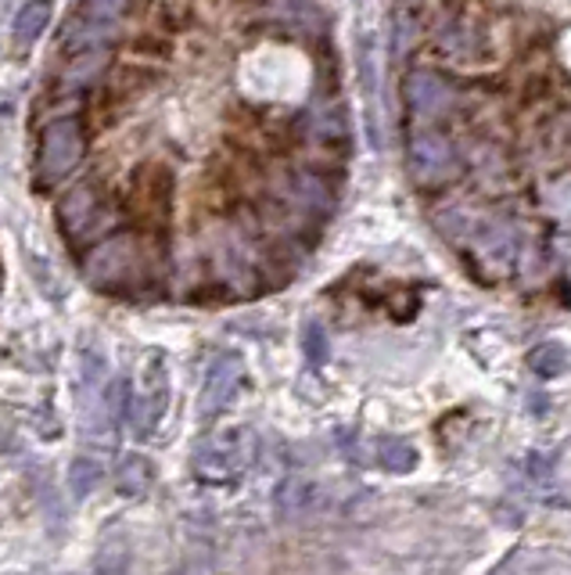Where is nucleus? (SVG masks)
Segmentation results:
<instances>
[{"mask_svg": "<svg viewBox=\"0 0 571 575\" xmlns=\"http://www.w3.org/2000/svg\"><path fill=\"white\" fill-rule=\"evenodd\" d=\"M163 277V244L144 230H116L83 255V280L105 296H133Z\"/></svg>", "mask_w": 571, "mask_h": 575, "instance_id": "obj_1", "label": "nucleus"}, {"mask_svg": "<svg viewBox=\"0 0 571 575\" xmlns=\"http://www.w3.org/2000/svg\"><path fill=\"white\" fill-rule=\"evenodd\" d=\"M83 155H86V127L80 116H61L55 122H47L40 130V148H36L33 183L40 191L58 188L69 173H76Z\"/></svg>", "mask_w": 571, "mask_h": 575, "instance_id": "obj_2", "label": "nucleus"}, {"mask_svg": "<svg viewBox=\"0 0 571 575\" xmlns=\"http://www.w3.org/2000/svg\"><path fill=\"white\" fill-rule=\"evenodd\" d=\"M108 219H111V205L94 180L76 183V188L66 191V199L58 202V227L72 244L91 241L94 230L108 227Z\"/></svg>", "mask_w": 571, "mask_h": 575, "instance_id": "obj_3", "label": "nucleus"}, {"mask_svg": "<svg viewBox=\"0 0 571 575\" xmlns=\"http://www.w3.org/2000/svg\"><path fill=\"white\" fill-rule=\"evenodd\" d=\"M252 460V432L245 428H227V432H216L209 443L198 450V475L209 482H230L248 468Z\"/></svg>", "mask_w": 571, "mask_h": 575, "instance_id": "obj_4", "label": "nucleus"}, {"mask_svg": "<svg viewBox=\"0 0 571 575\" xmlns=\"http://www.w3.org/2000/svg\"><path fill=\"white\" fill-rule=\"evenodd\" d=\"M409 169L420 183H445L461 173V158L439 133H420L409 141Z\"/></svg>", "mask_w": 571, "mask_h": 575, "instance_id": "obj_5", "label": "nucleus"}, {"mask_svg": "<svg viewBox=\"0 0 571 575\" xmlns=\"http://www.w3.org/2000/svg\"><path fill=\"white\" fill-rule=\"evenodd\" d=\"M169 407V382H166V371L155 363V371L147 367V388L141 396L130 399V424L136 439H147L163 421V414Z\"/></svg>", "mask_w": 571, "mask_h": 575, "instance_id": "obj_6", "label": "nucleus"}, {"mask_svg": "<svg viewBox=\"0 0 571 575\" xmlns=\"http://www.w3.org/2000/svg\"><path fill=\"white\" fill-rule=\"evenodd\" d=\"M241 374H245V363L238 352H223V357L213 360L205 374V388H202V414H219L227 403L234 399L241 385Z\"/></svg>", "mask_w": 571, "mask_h": 575, "instance_id": "obj_7", "label": "nucleus"}, {"mask_svg": "<svg viewBox=\"0 0 571 575\" xmlns=\"http://www.w3.org/2000/svg\"><path fill=\"white\" fill-rule=\"evenodd\" d=\"M403 97L417 116H439L450 105V87L431 76V72H409L403 83Z\"/></svg>", "mask_w": 571, "mask_h": 575, "instance_id": "obj_8", "label": "nucleus"}, {"mask_svg": "<svg viewBox=\"0 0 571 575\" xmlns=\"http://www.w3.org/2000/svg\"><path fill=\"white\" fill-rule=\"evenodd\" d=\"M51 19H55V0H26L19 8L15 22H11V40H15L19 51L36 47V40L51 26Z\"/></svg>", "mask_w": 571, "mask_h": 575, "instance_id": "obj_9", "label": "nucleus"}, {"mask_svg": "<svg viewBox=\"0 0 571 575\" xmlns=\"http://www.w3.org/2000/svg\"><path fill=\"white\" fill-rule=\"evenodd\" d=\"M111 47H91V51H80V55H69V65L61 69V87L66 91H80V87H91L94 80H102L108 65H111Z\"/></svg>", "mask_w": 571, "mask_h": 575, "instance_id": "obj_10", "label": "nucleus"}, {"mask_svg": "<svg viewBox=\"0 0 571 575\" xmlns=\"http://www.w3.org/2000/svg\"><path fill=\"white\" fill-rule=\"evenodd\" d=\"M119 493L122 496H144L147 489H152L155 482V468H152V460L141 457V454H127L119 464Z\"/></svg>", "mask_w": 571, "mask_h": 575, "instance_id": "obj_11", "label": "nucleus"}, {"mask_svg": "<svg viewBox=\"0 0 571 575\" xmlns=\"http://www.w3.org/2000/svg\"><path fill=\"white\" fill-rule=\"evenodd\" d=\"M105 479V464L97 457H76L69 464V489L76 500H86Z\"/></svg>", "mask_w": 571, "mask_h": 575, "instance_id": "obj_12", "label": "nucleus"}, {"mask_svg": "<svg viewBox=\"0 0 571 575\" xmlns=\"http://www.w3.org/2000/svg\"><path fill=\"white\" fill-rule=\"evenodd\" d=\"M528 367L539 378H557V374H564L568 352H564V346H557V342H543V346H536L528 352Z\"/></svg>", "mask_w": 571, "mask_h": 575, "instance_id": "obj_13", "label": "nucleus"}, {"mask_svg": "<svg viewBox=\"0 0 571 575\" xmlns=\"http://www.w3.org/2000/svg\"><path fill=\"white\" fill-rule=\"evenodd\" d=\"M378 460L384 464L389 471H414V464H417V450L406 443V439H384V443L378 446Z\"/></svg>", "mask_w": 571, "mask_h": 575, "instance_id": "obj_14", "label": "nucleus"}, {"mask_svg": "<svg viewBox=\"0 0 571 575\" xmlns=\"http://www.w3.org/2000/svg\"><path fill=\"white\" fill-rule=\"evenodd\" d=\"M302 349H306V360L313 367H324L328 357H331V342H328V332L320 321H309L302 327Z\"/></svg>", "mask_w": 571, "mask_h": 575, "instance_id": "obj_15", "label": "nucleus"}, {"mask_svg": "<svg viewBox=\"0 0 571 575\" xmlns=\"http://www.w3.org/2000/svg\"><path fill=\"white\" fill-rule=\"evenodd\" d=\"M306 500H309L306 482H284L281 493H277V504H281L284 515H299V511L306 507Z\"/></svg>", "mask_w": 571, "mask_h": 575, "instance_id": "obj_16", "label": "nucleus"}, {"mask_svg": "<svg viewBox=\"0 0 571 575\" xmlns=\"http://www.w3.org/2000/svg\"><path fill=\"white\" fill-rule=\"evenodd\" d=\"M0 288H4V271H0Z\"/></svg>", "mask_w": 571, "mask_h": 575, "instance_id": "obj_17", "label": "nucleus"}]
</instances>
